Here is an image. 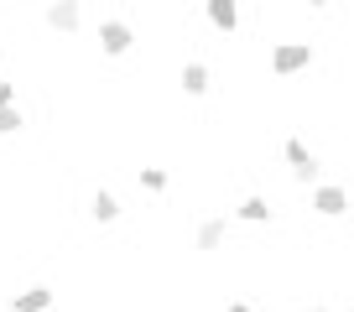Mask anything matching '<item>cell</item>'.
<instances>
[{"mask_svg": "<svg viewBox=\"0 0 354 312\" xmlns=\"http://www.w3.org/2000/svg\"><path fill=\"white\" fill-rule=\"evenodd\" d=\"M203 16L219 37H234L240 32V0H203Z\"/></svg>", "mask_w": 354, "mask_h": 312, "instance_id": "8", "label": "cell"}, {"mask_svg": "<svg viewBox=\"0 0 354 312\" xmlns=\"http://www.w3.org/2000/svg\"><path fill=\"white\" fill-rule=\"evenodd\" d=\"M11 312H53L57 307V291L47 286V281H32V286L11 291V302H6Z\"/></svg>", "mask_w": 354, "mask_h": 312, "instance_id": "6", "label": "cell"}, {"mask_svg": "<svg viewBox=\"0 0 354 312\" xmlns=\"http://www.w3.org/2000/svg\"><path fill=\"white\" fill-rule=\"evenodd\" d=\"M6 104H16V84H6V78H0V110H6Z\"/></svg>", "mask_w": 354, "mask_h": 312, "instance_id": "14", "label": "cell"}, {"mask_svg": "<svg viewBox=\"0 0 354 312\" xmlns=\"http://www.w3.org/2000/svg\"><path fill=\"white\" fill-rule=\"evenodd\" d=\"M349 240H354V213H349Z\"/></svg>", "mask_w": 354, "mask_h": 312, "instance_id": "18", "label": "cell"}, {"mask_svg": "<svg viewBox=\"0 0 354 312\" xmlns=\"http://www.w3.org/2000/svg\"><path fill=\"white\" fill-rule=\"evenodd\" d=\"M224 240H230V219H224V213H209V219H198V229H193V250H198V255H214V250H224Z\"/></svg>", "mask_w": 354, "mask_h": 312, "instance_id": "7", "label": "cell"}, {"mask_svg": "<svg viewBox=\"0 0 354 312\" xmlns=\"http://www.w3.org/2000/svg\"><path fill=\"white\" fill-rule=\"evenodd\" d=\"M177 84H183V94H188V99H203V94L214 89V73H209V63L188 57V63H183V73H177Z\"/></svg>", "mask_w": 354, "mask_h": 312, "instance_id": "9", "label": "cell"}, {"mask_svg": "<svg viewBox=\"0 0 354 312\" xmlns=\"http://www.w3.org/2000/svg\"><path fill=\"white\" fill-rule=\"evenodd\" d=\"M234 219H240V224H271V219H277V208H271L266 193H250V198L234 208Z\"/></svg>", "mask_w": 354, "mask_h": 312, "instance_id": "10", "label": "cell"}, {"mask_svg": "<svg viewBox=\"0 0 354 312\" xmlns=\"http://www.w3.org/2000/svg\"><path fill=\"white\" fill-rule=\"evenodd\" d=\"M344 312H354V307H344Z\"/></svg>", "mask_w": 354, "mask_h": 312, "instance_id": "19", "label": "cell"}, {"mask_svg": "<svg viewBox=\"0 0 354 312\" xmlns=\"http://www.w3.org/2000/svg\"><path fill=\"white\" fill-rule=\"evenodd\" d=\"M141 188H146V193H167V188H172L167 167H141Z\"/></svg>", "mask_w": 354, "mask_h": 312, "instance_id": "12", "label": "cell"}, {"mask_svg": "<svg viewBox=\"0 0 354 312\" xmlns=\"http://www.w3.org/2000/svg\"><path fill=\"white\" fill-rule=\"evenodd\" d=\"M224 312H255L250 302H224Z\"/></svg>", "mask_w": 354, "mask_h": 312, "instance_id": "15", "label": "cell"}, {"mask_svg": "<svg viewBox=\"0 0 354 312\" xmlns=\"http://www.w3.org/2000/svg\"><path fill=\"white\" fill-rule=\"evenodd\" d=\"M297 312H328V307H297Z\"/></svg>", "mask_w": 354, "mask_h": 312, "instance_id": "17", "label": "cell"}, {"mask_svg": "<svg viewBox=\"0 0 354 312\" xmlns=\"http://www.w3.org/2000/svg\"><path fill=\"white\" fill-rule=\"evenodd\" d=\"M42 21L53 26L57 37H78V32H84V6H78V0H47Z\"/></svg>", "mask_w": 354, "mask_h": 312, "instance_id": "5", "label": "cell"}, {"mask_svg": "<svg viewBox=\"0 0 354 312\" xmlns=\"http://www.w3.org/2000/svg\"><path fill=\"white\" fill-rule=\"evenodd\" d=\"M94 42H100V52L104 57H131L136 52V26L131 21H120V16H110V21H100V32H94Z\"/></svg>", "mask_w": 354, "mask_h": 312, "instance_id": "2", "label": "cell"}, {"mask_svg": "<svg viewBox=\"0 0 354 312\" xmlns=\"http://www.w3.org/2000/svg\"><path fill=\"white\" fill-rule=\"evenodd\" d=\"M88 219H94V224H115V219H120V198H115L110 188H100L94 198H88Z\"/></svg>", "mask_w": 354, "mask_h": 312, "instance_id": "11", "label": "cell"}, {"mask_svg": "<svg viewBox=\"0 0 354 312\" xmlns=\"http://www.w3.org/2000/svg\"><path fill=\"white\" fill-rule=\"evenodd\" d=\"M328 6H333V0H308V11H328Z\"/></svg>", "mask_w": 354, "mask_h": 312, "instance_id": "16", "label": "cell"}, {"mask_svg": "<svg viewBox=\"0 0 354 312\" xmlns=\"http://www.w3.org/2000/svg\"><path fill=\"white\" fill-rule=\"evenodd\" d=\"M308 208L318 213V219H344V213H349V188H344V182H313Z\"/></svg>", "mask_w": 354, "mask_h": 312, "instance_id": "3", "label": "cell"}, {"mask_svg": "<svg viewBox=\"0 0 354 312\" xmlns=\"http://www.w3.org/2000/svg\"><path fill=\"white\" fill-rule=\"evenodd\" d=\"M26 125V115H21V104H6V110H0V135H16Z\"/></svg>", "mask_w": 354, "mask_h": 312, "instance_id": "13", "label": "cell"}, {"mask_svg": "<svg viewBox=\"0 0 354 312\" xmlns=\"http://www.w3.org/2000/svg\"><path fill=\"white\" fill-rule=\"evenodd\" d=\"M313 63H318V47L302 42V37H287V42H277V47H271V57H266L271 78H297V73H308Z\"/></svg>", "mask_w": 354, "mask_h": 312, "instance_id": "1", "label": "cell"}, {"mask_svg": "<svg viewBox=\"0 0 354 312\" xmlns=\"http://www.w3.org/2000/svg\"><path fill=\"white\" fill-rule=\"evenodd\" d=\"M281 156H287V167H292V177L297 182H318V172H323V162H318V151H313L308 141H297V135H287V141H281Z\"/></svg>", "mask_w": 354, "mask_h": 312, "instance_id": "4", "label": "cell"}]
</instances>
